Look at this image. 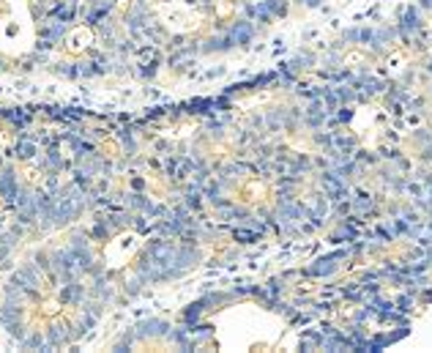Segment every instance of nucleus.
<instances>
[{
    "label": "nucleus",
    "instance_id": "nucleus-6",
    "mask_svg": "<svg viewBox=\"0 0 432 353\" xmlns=\"http://www.w3.org/2000/svg\"><path fill=\"white\" fill-rule=\"evenodd\" d=\"M41 312H44V315H55V312H58V304H55V302H47L44 307H41Z\"/></svg>",
    "mask_w": 432,
    "mask_h": 353
},
{
    "label": "nucleus",
    "instance_id": "nucleus-3",
    "mask_svg": "<svg viewBox=\"0 0 432 353\" xmlns=\"http://www.w3.org/2000/svg\"><path fill=\"white\" fill-rule=\"evenodd\" d=\"M134 247H137V238L134 236H121V238H115L107 247V257L112 260V266H121V263H126L129 255L134 252Z\"/></svg>",
    "mask_w": 432,
    "mask_h": 353
},
{
    "label": "nucleus",
    "instance_id": "nucleus-4",
    "mask_svg": "<svg viewBox=\"0 0 432 353\" xmlns=\"http://www.w3.org/2000/svg\"><path fill=\"white\" fill-rule=\"evenodd\" d=\"M91 44H93V30H91V27H85V25L74 27V30L66 36V52H72V55L85 52Z\"/></svg>",
    "mask_w": 432,
    "mask_h": 353
},
{
    "label": "nucleus",
    "instance_id": "nucleus-1",
    "mask_svg": "<svg viewBox=\"0 0 432 353\" xmlns=\"http://www.w3.org/2000/svg\"><path fill=\"white\" fill-rule=\"evenodd\" d=\"M36 27L27 0H0V50L22 55L33 47Z\"/></svg>",
    "mask_w": 432,
    "mask_h": 353
},
{
    "label": "nucleus",
    "instance_id": "nucleus-5",
    "mask_svg": "<svg viewBox=\"0 0 432 353\" xmlns=\"http://www.w3.org/2000/svg\"><path fill=\"white\" fill-rule=\"evenodd\" d=\"M22 173H25V178L30 184H39V181H41V173H39L36 167H22Z\"/></svg>",
    "mask_w": 432,
    "mask_h": 353
},
{
    "label": "nucleus",
    "instance_id": "nucleus-2",
    "mask_svg": "<svg viewBox=\"0 0 432 353\" xmlns=\"http://www.w3.org/2000/svg\"><path fill=\"white\" fill-rule=\"evenodd\" d=\"M156 14H159V20L164 25L170 27V30H176V33H189V30H195V27L200 25V14L192 11L183 3H162L156 8Z\"/></svg>",
    "mask_w": 432,
    "mask_h": 353
}]
</instances>
